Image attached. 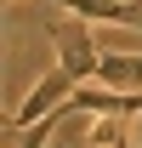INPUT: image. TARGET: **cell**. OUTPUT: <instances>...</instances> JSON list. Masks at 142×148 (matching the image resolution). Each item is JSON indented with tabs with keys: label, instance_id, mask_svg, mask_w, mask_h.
<instances>
[{
	"label": "cell",
	"instance_id": "obj_1",
	"mask_svg": "<svg viewBox=\"0 0 142 148\" xmlns=\"http://www.w3.org/2000/svg\"><path fill=\"white\" fill-rule=\"evenodd\" d=\"M51 46H57V63L85 86L97 80L102 69V51H97V40H91V17H74V23H51Z\"/></svg>",
	"mask_w": 142,
	"mask_h": 148
},
{
	"label": "cell",
	"instance_id": "obj_2",
	"mask_svg": "<svg viewBox=\"0 0 142 148\" xmlns=\"http://www.w3.org/2000/svg\"><path fill=\"white\" fill-rule=\"evenodd\" d=\"M74 86H80V80H74V74L63 69V63H57V69L46 74V80H34V91L23 97V108L12 114V120H6V131H12V137H23L29 125H40L46 114H57V108H63V103L74 97Z\"/></svg>",
	"mask_w": 142,
	"mask_h": 148
},
{
	"label": "cell",
	"instance_id": "obj_3",
	"mask_svg": "<svg viewBox=\"0 0 142 148\" xmlns=\"http://www.w3.org/2000/svg\"><path fill=\"white\" fill-rule=\"evenodd\" d=\"M74 17H91V23H119V29H137L142 34V0H51Z\"/></svg>",
	"mask_w": 142,
	"mask_h": 148
},
{
	"label": "cell",
	"instance_id": "obj_4",
	"mask_svg": "<svg viewBox=\"0 0 142 148\" xmlns=\"http://www.w3.org/2000/svg\"><path fill=\"white\" fill-rule=\"evenodd\" d=\"M97 80L102 86H119V91H142V51H102Z\"/></svg>",
	"mask_w": 142,
	"mask_h": 148
},
{
	"label": "cell",
	"instance_id": "obj_5",
	"mask_svg": "<svg viewBox=\"0 0 142 148\" xmlns=\"http://www.w3.org/2000/svg\"><path fill=\"white\" fill-rule=\"evenodd\" d=\"M137 148H142V114H137Z\"/></svg>",
	"mask_w": 142,
	"mask_h": 148
}]
</instances>
